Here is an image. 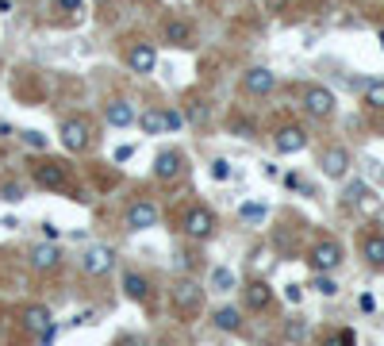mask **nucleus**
Returning a JSON list of instances; mask_svg holds the SVG:
<instances>
[{
    "mask_svg": "<svg viewBox=\"0 0 384 346\" xmlns=\"http://www.w3.org/2000/svg\"><path fill=\"white\" fill-rule=\"evenodd\" d=\"M323 173L327 177H334V181H339V177H346V170H350V154L342 151V146H331V151L323 154Z\"/></svg>",
    "mask_w": 384,
    "mask_h": 346,
    "instance_id": "nucleus-11",
    "label": "nucleus"
},
{
    "mask_svg": "<svg viewBox=\"0 0 384 346\" xmlns=\"http://www.w3.org/2000/svg\"><path fill=\"white\" fill-rule=\"evenodd\" d=\"M116 266V254H111L108 247H92L85 258H81V269L85 274H92V277H100V274H108V269Z\"/></svg>",
    "mask_w": 384,
    "mask_h": 346,
    "instance_id": "nucleus-8",
    "label": "nucleus"
},
{
    "mask_svg": "<svg viewBox=\"0 0 384 346\" xmlns=\"http://www.w3.org/2000/svg\"><path fill=\"white\" fill-rule=\"evenodd\" d=\"M154 223H158V204L135 200L127 208V231H146V227H154Z\"/></svg>",
    "mask_w": 384,
    "mask_h": 346,
    "instance_id": "nucleus-4",
    "label": "nucleus"
},
{
    "mask_svg": "<svg viewBox=\"0 0 384 346\" xmlns=\"http://www.w3.org/2000/svg\"><path fill=\"white\" fill-rule=\"evenodd\" d=\"M212 288H219V293H231V288H235V274H231V269H223V266H215V269H212Z\"/></svg>",
    "mask_w": 384,
    "mask_h": 346,
    "instance_id": "nucleus-22",
    "label": "nucleus"
},
{
    "mask_svg": "<svg viewBox=\"0 0 384 346\" xmlns=\"http://www.w3.org/2000/svg\"><path fill=\"white\" fill-rule=\"evenodd\" d=\"M31 266L35 269H54V266H58V250H54V247H35L31 250Z\"/></svg>",
    "mask_w": 384,
    "mask_h": 346,
    "instance_id": "nucleus-18",
    "label": "nucleus"
},
{
    "mask_svg": "<svg viewBox=\"0 0 384 346\" xmlns=\"http://www.w3.org/2000/svg\"><path fill=\"white\" fill-rule=\"evenodd\" d=\"M307 261H312L315 274H331V269L342 266V247H339V242H331V239H323V242H315V247H312Z\"/></svg>",
    "mask_w": 384,
    "mask_h": 346,
    "instance_id": "nucleus-1",
    "label": "nucleus"
},
{
    "mask_svg": "<svg viewBox=\"0 0 384 346\" xmlns=\"http://www.w3.org/2000/svg\"><path fill=\"white\" fill-rule=\"evenodd\" d=\"M97 4H108V0H97Z\"/></svg>",
    "mask_w": 384,
    "mask_h": 346,
    "instance_id": "nucleus-36",
    "label": "nucleus"
},
{
    "mask_svg": "<svg viewBox=\"0 0 384 346\" xmlns=\"http://www.w3.org/2000/svg\"><path fill=\"white\" fill-rule=\"evenodd\" d=\"M108 124L111 127H131L135 124V108H131L127 100H111L108 104Z\"/></svg>",
    "mask_w": 384,
    "mask_h": 346,
    "instance_id": "nucleus-14",
    "label": "nucleus"
},
{
    "mask_svg": "<svg viewBox=\"0 0 384 346\" xmlns=\"http://www.w3.org/2000/svg\"><path fill=\"white\" fill-rule=\"evenodd\" d=\"M23 143H27V146H35V151H43V146H46V139L39 135V131H27V135H23Z\"/></svg>",
    "mask_w": 384,
    "mask_h": 346,
    "instance_id": "nucleus-29",
    "label": "nucleus"
},
{
    "mask_svg": "<svg viewBox=\"0 0 384 346\" xmlns=\"http://www.w3.org/2000/svg\"><path fill=\"white\" fill-rule=\"evenodd\" d=\"M181 166H185L181 151H162V154H158V162H154V173L162 177V181H170V177L181 173Z\"/></svg>",
    "mask_w": 384,
    "mask_h": 346,
    "instance_id": "nucleus-12",
    "label": "nucleus"
},
{
    "mask_svg": "<svg viewBox=\"0 0 384 346\" xmlns=\"http://www.w3.org/2000/svg\"><path fill=\"white\" fill-rule=\"evenodd\" d=\"M62 146L70 154H81L89 146V124L85 119H65L62 124Z\"/></svg>",
    "mask_w": 384,
    "mask_h": 346,
    "instance_id": "nucleus-2",
    "label": "nucleus"
},
{
    "mask_svg": "<svg viewBox=\"0 0 384 346\" xmlns=\"http://www.w3.org/2000/svg\"><path fill=\"white\" fill-rule=\"evenodd\" d=\"M127 65H131L135 73H154V65H158V50H154L150 43H135V46L127 50Z\"/></svg>",
    "mask_w": 384,
    "mask_h": 346,
    "instance_id": "nucleus-7",
    "label": "nucleus"
},
{
    "mask_svg": "<svg viewBox=\"0 0 384 346\" xmlns=\"http://www.w3.org/2000/svg\"><path fill=\"white\" fill-rule=\"evenodd\" d=\"M312 288H315V293H323V296H334V293H339V285H334L327 274H319V277H315V281H312Z\"/></svg>",
    "mask_w": 384,
    "mask_h": 346,
    "instance_id": "nucleus-26",
    "label": "nucleus"
},
{
    "mask_svg": "<svg viewBox=\"0 0 384 346\" xmlns=\"http://www.w3.org/2000/svg\"><path fill=\"white\" fill-rule=\"evenodd\" d=\"M31 173H35V185H43V189H65V181H70L65 166L58 162H39V166H31Z\"/></svg>",
    "mask_w": 384,
    "mask_h": 346,
    "instance_id": "nucleus-3",
    "label": "nucleus"
},
{
    "mask_svg": "<svg viewBox=\"0 0 384 346\" xmlns=\"http://www.w3.org/2000/svg\"><path fill=\"white\" fill-rule=\"evenodd\" d=\"M124 293L131 296V301H146V293H150V281L143 274H127L124 277Z\"/></svg>",
    "mask_w": 384,
    "mask_h": 346,
    "instance_id": "nucleus-16",
    "label": "nucleus"
},
{
    "mask_svg": "<svg viewBox=\"0 0 384 346\" xmlns=\"http://www.w3.org/2000/svg\"><path fill=\"white\" fill-rule=\"evenodd\" d=\"M162 116H165V131H177V127L185 124V119H181V112H162Z\"/></svg>",
    "mask_w": 384,
    "mask_h": 346,
    "instance_id": "nucleus-30",
    "label": "nucleus"
},
{
    "mask_svg": "<svg viewBox=\"0 0 384 346\" xmlns=\"http://www.w3.org/2000/svg\"><path fill=\"white\" fill-rule=\"evenodd\" d=\"M111 158H116V162H131V158H135V146H116V154H111Z\"/></svg>",
    "mask_w": 384,
    "mask_h": 346,
    "instance_id": "nucleus-32",
    "label": "nucleus"
},
{
    "mask_svg": "<svg viewBox=\"0 0 384 346\" xmlns=\"http://www.w3.org/2000/svg\"><path fill=\"white\" fill-rule=\"evenodd\" d=\"M27 327L46 331V327H50V312H46V308H27Z\"/></svg>",
    "mask_w": 384,
    "mask_h": 346,
    "instance_id": "nucleus-24",
    "label": "nucleus"
},
{
    "mask_svg": "<svg viewBox=\"0 0 384 346\" xmlns=\"http://www.w3.org/2000/svg\"><path fill=\"white\" fill-rule=\"evenodd\" d=\"M173 304H177V312H196L200 308V288L192 281H181L173 288Z\"/></svg>",
    "mask_w": 384,
    "mask_h": 346,
    "instance_id": "nucleus-13",
    "label": "nucleus"
},
{
    "mask_svg": "<svg viewBox=\"0 0 384 346\" xmlns=\"http://www.w3.org/2000/svg\"><path fill=\"white\" fill-rule=\"evenodd\" d=\"M361 254L373 261V266H384V235H369L361 242Z\"/></svg>",
    "mask_w": 384,
    "mask_h": 346,
    "instance_id": "nucleus-17",
    "label": "nucleus"
},
{
    "mask_svg": "<svg viewBox=\"0 0 384 346\" xmlns=\"http://www.w3.org/2000/svg\"><path fill=\"white\" fill-rule=\"evenodd\" d=\"M273 143H277L280 154H300L307 146V135H304V127H280Z\"/></svg>",
    "mask_w": 384,
    "mask_h": 346,
    "instance_id": "nucleus-10",
    "label": "nucleus"
},
{
    "mask_svg": "<svg viewBox=\"0 0 384 346\" xmlns=\"http://www.w3.org/2000/svg\"><path fill=\"white\" fill-rule=\"evenodd\" d=\"M380 46H384V31H380Z\"/></svg>",
    "mask_w": 384,
    "mask_h": 346,
    "instance_id": "nucleus-35",
    "label": "nucleus"
},
{
    "mask_svg": "<svg viewBox=\"0 0 384 346\" xmlns=\"http://www.w3.org/2000/svg\"><path fill=\"white\" fill-rule=\"evenodd\" d=\"M138 127L146 131V135H158V131H165V116L158 108H150V112H143V119H138Z\"/></svg>",
    "mask_w": 384,
    "mask_h": 346,
    "instance_id": "nucleus-20",
    "label": "nucleus"
},
{
    "mask_svg": "<svg viewBox=\"0 0 384 346\" xmlns=\"http://www.w3.org/2000/svg\"><path fill=\"white\" fill-rule=\"evenodd\" d=\"M304 108L312 112V116H319V119H327L334 112V92L331 89H323V85H312L304 92Z\"/></svg>",
    "mask_w": 384,
    "mask_h": 346,
    "instance_id": "nucleus-5",
    "label": "nucleus"
},
{
    "mask_svg": "<svg viewBox=\"0 0 384 346\" xmlns=\"http://www.w3.org/2000/svg\"><path fill=\"white\" fill-rule=\"evenodd\" d=\"M269 301H273V288H269L265 281L246 285V304H250V308H269Z\"/></svg>",
    "mask_w": 384,
    "mask_h": 346,
    "instance_id": "nucleus-15",
    "label": "nucleus"
},
{
    "mask_svg": "<svg viewBox=\"0 0 384 346\" xmlns=\"http://www.w3.org/2000/svg\"><path fill=\"white\" fill-rule=\"evenodd\" d=\"M185 231H189L192 239H208L215 231V216L208 208H192L189 216H185Z\"/></svg>",
    "mask_w": 384,
    "mask_h": 346,
    "instance_id": "nucleus-9",
    "label": "nucleus"
},
{
    "mask_svg": "<svg viewBox=\"0 0 384 346\" xmlns=\"http://www.w3.org/2000/svg\"><path fill=\"white\" fill-rule=\"evenodd\" d=\"M242 220H250V223H261L265 220V204H242Z\"/></svg>",
    "mask_w": 384,
    "mask_h": 346,
    "instance_id": "nucleus-25",
    "label": "nucleus"
},
{
    "mask_svg": "<svg viewBox=\"0 0 384 346\" xmlns=\"http://www.w3.org/2000/svg\"><path fill=\"white\" fill-rule=\"evenodd\" d=\"M58 4H62V8H70V12H77V8H81V0H58Z\"/></svg>",
    "mask_w": 384,
    "mask_h": 346,
    "instance_id": "nucleus-34",
    "label": "nucleus"
},
{
    "mask_svg": "<svg viewBox=\"0 0 384 346\" xmlns=\"http://www.w3.org/2000/svg\"><path fill=\"white\" fill-rule=\"evenodd\" d=\"M380 31H384V27H380Z\"/></svg>",
    "mask_w": 384,
    "mask_h": 346,
    "instance_id": "nucleus-37",
    "label": "nucleus"
},
{
    "mask_svg": "<svg viewBox=\"0 0 384 346\" xmlns=\"http://www.w3.org/2000/svg\"><path fill=\"white\" fill-rule=\"evenodd\" d=\"M353 342H358V335H353V331H342V335H331L323 346H353Z\"/></svg>",
    "mask_w": 384,
    "mask_h": 346,
    "instance_id": "nucleus-27",
    "label": "nucleus"
},
{
    "mask_svg": "<svg viewBox=\"0 0 384 346\" xmlns=\"http://www.w3.org/2000/svg\"><path fill=\"white\" fill-rule=\"evenodd\" d=\"M365 104L384 108V81H369V85H365Z\"/></svg>",
    "mask_w": 384,
    "mask_h": 346,
    "instance_id": "nucleus-23",
    "label": "nucleus"
},
{
    "mask_svg": "<svg viewBox=\"0 0 384 346\" xmlns=\"http://www.w3.org/2000/svg\"><path fill=\"white\" fill-rule=\"evenodd\" d=\"M273 85H277V77L265 70V65H254V70L242 77V89H246L250 97H265V92H273Z\"/></svg>",
    "mask_w": 384,
    "mask_h": 346,
    "instance_id": "nucleus-6",
    "label": "nucleus"
},
{
    "mask_svg": "<svg viewBox=\"0 0 384 346\" xmlns=\"http://www.w3.org/2000/svg\"><path fill=\"white\" fill-rule=\"evenodd\" d=\"M212 177H215V181H227V177H231V162H223V158H219V162H212Z\"/></svg>",
    "mask_w": 384,
    "mask_h": 346,
    "instance_id": "nucleus-28",
    "label": "nucleus"
},
{
    "mask_svg": "<svg viewBox=\"0 0 384 346\" xmlns=\"http://www.w3.org/2000/svg\"><path fill=\"white\" fill-rule=\"evenodd\" d=\"M165 39H170L173 46H189V23H181V20L165 23Z\"/></svg>",
    "mask_w": 384,
    "mask_h": 346,
    "instance_id": "nucleus-21",
    "label": "nucleus"
},
{
    "mask_svg": "<svg viewBox=\"0 0 384 346\" xmlns=\"http://www.w3.org/2000/svg\"><path fill=\"white\" fill-rule=\"evenodd\" d=\"M285 296H288L292 304H300V296H304V293H300V285H288V288H285Z\"/></svg>",
    "mask_w": 384,
    "mask_h": 346,
    "instance_id": "nucleus-33",
    "label": "nucleus"
},
{
    "mask_svg": "<svg viewBox=\"0 0 384 346\" xmlns=\"http://www.w3.org/2000/svg\"><path fill=\"white\" fill-rule=\"evenodd\" d=\"M238 323H242L238 308H219V312H215V327H219V331H238Z\"/></svg>",
    "mask_w": 384,
    "mask_h": 346,
    "instance_id": "nucleus-19",
    "label": "nucleus"
},
{
    "mask_svg": "<svg viewBox=\"0 0 384 346\" xmlns=\"http://www.w3.org/2000/svg\"><path fill=\"white\" fill-rule=\"evenodd\" d=\"M0 196H4V200H8V204H16V200H23V193H20V185H4V193H0Z\"/></svg>",
    "mask_w": 384,
    "mask_h": 346,
    "instance_id": "nucleus-31",
    "label": "nucleus"
}]
</instances>
